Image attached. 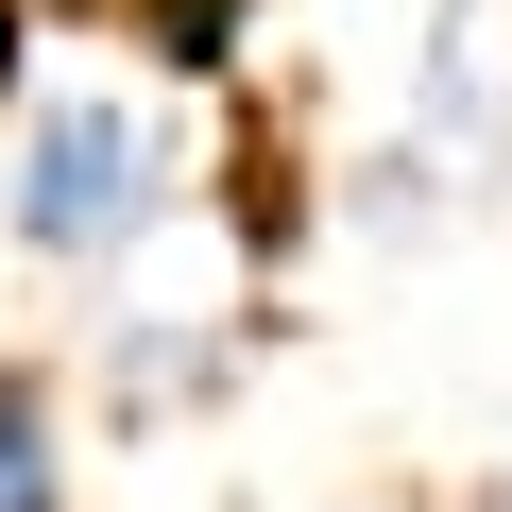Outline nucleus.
Returning a JSON list of instances; mask_svg holds the SVG:
<instances>
[{
	"label": "nucleus",
	"mask_w": 512,
	"mask_h": 512,
	"mask_svg": "<svg viewBox=\"0 0 512 512\" xmlns=\"http://www.w3.org/2000/svg\"><path fill=\"white\" fill-rule=\"evenodd\" d=\"M0 512H86V478H69V376L52 359H0Z\"/></svg>",
	"instance_id": "7ed1b4c3"
},
{
	"label": "nucleus",
	"mask_w": 512,
	"mask_h": 512,
	"mask_svg": "<svg viewBox=\"0 0 512 512\" xmlns=\"http://www.w3.org/2000/svg\"><path fill=\"white\" fill-rule=\"evenodd\" d=\"M69 18H86V35H137L154 69H188V86H205V69H239L256 0H69Z\"/></svg>",
	"instance_id": "20e7f679"
},
{
	"label": "nucleus",
	"mask_w": 512,
	"mask_h": 512,
	"mask_svg": "<svg viewBox=\"0 0 512 512\" xmlns=\"http://www.w3.org/2000/svg\"><path fill=\"white\" fill-rule=\"evenodd\" d=\"M359 512H393V495H359Z\"/></svg>",
	"instance_id": "423d86ee"
},
{
	"label": "nucleus",
	"mask_w": 512,
	"mask_h": 512,
	"mask_svg": "<svg viewBox=\"0 0 512 512\" xmlns=\"http://www.w3.org/2000/svg\"><path fill=\"white\" fill-rule=\"evenodd\" d=\"M239 359H256L239 308H103V342H86V410H103L120 444H171L188 410L239 393Z\"/></svg>",
	"instance_id": "f03ea898"
},
{
	"label": "nucleus",
	"mask_w": 512,
	"mask_h": 512,
	"mask_svg": "<svg viewBox=\"0 0 512 512\" xmlns=\"http://www.w3.org/2000/svg\"><path fill=\"white\" fill-rule=\"evenodd\" d=\"M444 512H512V478H478V495H444Z\"/></svg>",
	"instance_id": "39448f33"
},
{
	"label": "nucleus",
	"mask_w": 512,
	"mask_h": 512,
	"mask_svg": "<svg viewBox=\"0 0 512 512\" xmlns=\"http://www.w3.org/2000/svg\"><path fill=\"white\" fill-rule=\"evenodd\" d=\"M188 205V137L154 103H103V86H35L18 103V154H0V239L35 274H137Z\"/></svg>",
	"instance_id": "f257e3e1"
}]
</instances>
